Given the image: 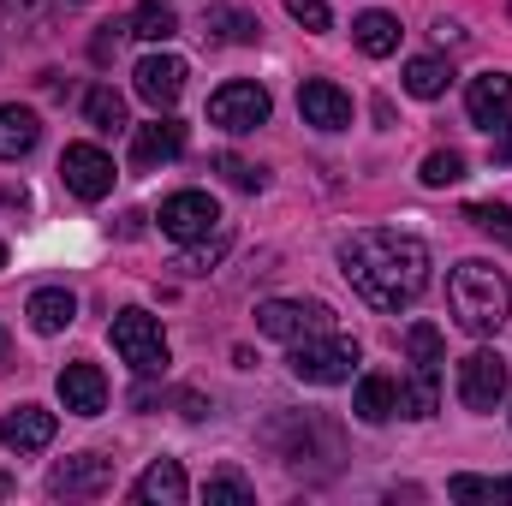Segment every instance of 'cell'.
<instances>
[{
	"label": "cell",
	"mask_w": 512,
	"mask_h": 506,
	"mask_svg": "<svg viewBox=\"0 0 512 506\" xmlns=\"http://www.w3.org/2000/svg\"><path fill=\"white\" fill-rule=\"evenodd\" d=\"M340 274L352 280V292L376 310H405L423 298L429 286V245L393 227H364L340 245Z\"/></svg>",
	"instance_id": "cell-1"
},
{
	"label": "cell",
	"mask_w": 512,
	"mask_h": 506,
	"mask_svg": "<svg viewBox=\"0 0 512 506\" xmlns=\"http://www.w3.org/2000/svg\"><path fill=\"white\" fill-rule=\"evenodd\" d=\"M447 298H453V316H459V328L465 334H477V340H489V334H501L512 316V286L507 274L495 268V262H459L453 268V280H447Z\"/></svg>",
	"instance_id": "cell-2"
},
{
	"label": "cell",
	"mask_w": 512,
	"mask_h": 506,
	"mask_svg": "<svg viewBox=\"0 0 512 506\" xmlns=\"http://www.w3.org/2000/svg\"><path fill=\"white\" fill-rule=\"evenodd\" d=\"M292 376L310 381V387H340L352 381V364H358V340H346L340 328L328 334H310V340H292Z\"/></svg>",
	"instance_id": "cell-3"
},
{
	"label": "cell",
	"mask_w": 512,
	"mask_h": 506,
	"mask_svg": "<svg viewBox=\"0 0 512 506\" xmlns=\"http://www.w3.org/2000/svg\"><path fill=\"white\" fill-rule=\"evenodd\" d=\"M114 352L137 376H161L167 370V334H161V322L149 310H120L114 316Z\"/></svg>",
	"instance_id": "cell-4"
},
{
	"label": "cell",
	"mask_w": 512,
	"mask_h": 506,
	"mask_svg": "<svg viewBox=\"0 0 512 506\" xmlns=\"http://www.w3.org/2000/svg\"><path fill=\"white\" fill-rule=\"evenodd\" d=\"M256 328L268 334V340H310V334H328L334 328V310L322 304V298H268L262 310H256Z\"/></svg>",
	"instance_id": "cell-5"
},
{
	"label": "cell",
	"mask_w": 512,
	"mask_h": 506,
	"mask_svg": "<svg viewBox=\"0 0 512 506\" xmlns=\"http://www.w3.org/2000/svg\"><path fill=\"white\" fill-rule=\"evenodd\" d=\"M161 233L179 245H203L209 233H221V203L209 191H173L161 203Z\"/></svg>",
	"instance_id": "cell-6"
},
{
	"label": "cell",
	"mask_w": 512,
	"mask_h": 506,
	"mask_svg": "<svg viewBox=\"0 0 512 506\" xmlns=\"http://www.w3.org/2000/svg\"><path fill=\"white\" fill-rule=\"evenodd\" d=\"M209 120L221 131H233V137H245V131L268 126V90L262 84H221L215 96H209Z\"/></svg>",
	"instance_id": "cell-7"
},
{
	"label": "cell",
	"mask_w": 512,
	"mask_h": 506,
	"mask_svg": "<svg viewBox=\"0 0 512 506\" xmlns=\"http://www.w3.org/2000/svg\"><path fill=\"white\" fill-rule=\"evenodd\" d=\"M507 358L501 352H471V358H459V399L471 405V411H495L501 399H507Z\"/></svg>",
	"instance_id": "cell-8"
},
{
	"label": "cell",
	"mask_w": 512,
	"mask_h": 506,
	"mask_svg": "<svg viewBox=\"0 0 512 506\" xmlns=\"http://www.w3.org/2000/svg\"><path fill=\"white\" fill-rule=\"evenodd\" d=\"M60 173H66V191L84 197V203H102V197L114 191V161H108L96 143H66Z\"/></svg>",
	"instance_id": "cell-9"
},
{
	"label": "cell",
	"mask_w": 512,
	"mask_h": 506,
	"mask_svg": "<svg viewBox=\"0 0 512 506\" xmlns=\"http://www.w3.org/2000/svg\"><path fill=\"white\" fill-rule=\"evenodd\" d=\"M465 114H471V126H483L489 137H507L512 131V78L507 72H483V78H471V90H465Z\"/></svg>",
	"instance_id": "cell-10"
},
{
	"label": "cell",
	"mask_w": 512,
	"mask_h": 506,
	"mask_svg": "<svg viewBox=\"0 0 512 506\" xmlns=\"http://www.w3.org/2000/svg\"><path fill=\"white\" fill-rule=\"evenodd\" d=\"M108 483H114V459H102V453H78V459H66V465L48 471V495H66V501L102 495Z\"/></svg>",
	"instance_id": "cell-11"
},
{
	"label": "cell",
	"mask_w": 512,
	"mask_h": 506,
	"mask_svg": "<svg viewBox=\"0 0 512 506\" xmlns=\"http://www.w3.org/2000/svg\"><path fill=\"white\" fill-rule=\"evenodd\" d=\"M298 114H304V126H316V131H346L352 126V96L340 84H328V78H310L298 90Z\"/></svg>",
	"instance_id": "cell-12"
},
{
	"label": "cell",
	"mask_w": 512,
	"mask_h": 506,
	"mask_svg": "<svg viewBox=\"0 0 512 506\" xmlns=\"http://www.w3.org/2000/svg\"><path fill=\"white\" fill-rule=\"evenodd\" d=\"M137 96L161 114V108H173L179 96H185V60L179 54H149L143 66H137Z\"/></svg>",
	"instance_id": "cell-13"
},
{
	"label": "cell",
	"mask_w": 512,
	"mask_h": 506,
	"mask_svg": "<svg viewBox=\"0 0 512 506\" xmlns=\"http://www.w3.org/2000/svg\"><path fill=\"white\" fill-rule=\"evenodd\" d=\"M173 155H185V126L179 120H149V126L131 131V167H161V161H173Z\"/></svg>",
	"instance_id": "cell-14"
},
{
	"label": "cell",
	"mask_w": 512,
	"mask_h": 506,
	"mask_svg": "<svg viewBox=\"0 0 512 506\" xmlns=\"http://www.w3.org/2000/svg\"><path fill=\"white\" fill-rule=\"evenodd\" d=\"M60 399H66V411H78V417H102V411H108V376H102L96 364H66V370H60Z\"/></svg>",
	"instance_id": "cell-15"
},
{
	"label": "cell",
	"mask_w": 512,
	"mask_h": 506,
	"mask_svg": "<svg viewBox=\"0 0 512 506\" xmlns=\"http://www.w3.org/2000/svg\"><path fill=\"white\" fill-rule=\"evenodd\" d=\"M0 441H6V453H42V447L54 441V411H42V405H18V411H6Z\"/></svg>",
	"instance_id": "cell-16"
},
{
	"label": "cell",
	"mask_w": 512,
	"mask_h": 506,
	"mask_svg": "<svg viewBox=\"0 0 512 506\" xmlns=\"http://www.w3.org/2000/svg\"><path fill=\"white\" fill-rule=\"evenodd\" d=\"M143 506H179L191 495V483H185V471H179V459H155L143 477H137V489H131Z\"/></svg>",
	"instance_id": "cell-17"
},
{
	"label": "cell",
	"mask_w": 512,
	"mask_h": 506,
	"mask_svg": "<svg viewBox=\"0 0 512 506\" xmlns=\"http://www.w3.org/2000/svg\"><path fill=\"white\" fill-rule=\"evenodd\" d=\"M24 316H30V328H36V334H60V328H72L78 298H72L66 286H42V292H30Z\"/></svg>",
	"instance_id": "cell-18"
},
{
	"label": "cell",
	"mask_w": 512,
	"mask_h": 506,
	"mask_svg": "<svg viewBox=\"0 0 512 506\" xmlns=\"http://www.w3.org/2000/svg\"><path fill=\"white\" fill-rule=\"evenodd\" d=\"M352 411H358V423H387V417H399V381L393 376H364L358 381V393H352Z\"/></svg>",
	"instance_id": "cell-19"
},
{
	"label": "cell",
	"mask_w": 512,
	"mask_h": 506,
	"mask_svg": "<svg viewBox=\"0 0 512 506\" xmlns=\"http://www.w3.org/2000/svg\"><path fill=\"white\" fill-rule=\"evenodd\" d=\"M36 137H42V120H36L30 108H18V102H6V108H0V161L30 155V149H36Z\"/></svg>",
	"instance_id": "cell-20"
},
{
	"label": "cell",
	"mask_w": 512,
	"mask_h": 506,
	"mask_svg": "<svg viewBox=\"0 0 512 506\" xmlns=\"http://www.w3.org/2000/svg\"><path fill=\"white\" fill-rule=\"evenodd\" d=\"M126 36H137V42H173L179 36V12L167 0H137V12L126 18Z\"/></svg>",
	"instance_id": "cell-21"
},
{
	"label": "cell",
	"mask_w": 512,
	"mask_h": 506,
	"mask_svg": "<svg viewBox=\"0 0 512 506\" xmlns=\"http://www.w3.org/2000/svg\"><path fill=\"white\" fill-rule=\"evenodd\" d=\"M352 36H358V48H364L370 60H387V54L399 48V18H393V12H358V18H352Z\"/></svg>",
	"instance_id": "cell-22"
},
{
	"label": "cell",
	"mask_w": 512,
	"mask_h": 506,
	"mask_svg": "<svg viewBox=\"0 0 512 506\" xmlns=\"http://www.w3.org/2000/svg\"><path fill=\"white\" fill-rule=\"evenodd\" d=\"M441 405V370H411V381H399V417H435Z\"/></svg>",
	"instance_id": "cell-23"
},
{
	"label": "cell",
	"mask_w": 512,
	"mask_h": 506,
	"mask_svg": "<svg viewBox=\"0 0 512 506\" xmlns=\"http://www.w3.org/2000/svg\"><path fill=\"white\" fill-rule=\"evenodd\" d=\"M447 84H453V66H447V60H435V54H423V60H411V66H405V90H411L417 102L447 96Z\"/></svg>",
	"instance_id": "cell-24"
},
{
	"label": "cell",
	"mask_w": 512,
	"mask_h": 506,
	"mask_svg": "<svg viewBox=\"0 0 512 506\" xmlns=\"http://www.w3.org/2000/svg\"><path fill=\"white\" fill-rule=\"evenodd\" d=\"M84 120L96 131H120L126 126V96H120L114 84H96V90L84 96Z\"/></svg>",
	"instance_id": "cell-25"
},
{
	"label": "cell",
	"mask_w": 512,
	"mask_h": 506,
	"mask_svg": "<svg viewBox=\"0 0 512 506\" xmlns=\"http://www.w3.org/2000/svg\"><path fill=\"white\" fill-rule=\"evenodd\" d=\"M405 352L417 370H441V328L435 322H411L405 328Z\"/></svg>",
	"instance_id": "cell-26"
},
{
	"label": "cell",
	"mask_w": 512,
	"mask_h": 506,
	"mask_svg": "<svg viewBox=\"0 0 512 506\" xmlns=\"http://www.w3.org/2000/svg\"><path fill=\"white\" fill-rule=\"evenodd\" d=\"M453 501H512V477H453Z\"/></svg>",
	"instance_id": "cell-27"
},
{
	"label": "cell",
	"mask_w": 512,
	"mask_h": 506,
	"mask_svg": "<svg viewBox=\"0 0 512 506\" xmlns=\"http://www.w3.org/2000/svg\"><path fill=\"white\" fill-rule=\"evenodd\" d=\"M465 221H471L477 233L507 239V245H512V209H507V203H471V209H465Z\"/></svg>",
	"instance_id": "cell-28"
},
{
	"label": "cell",
	"mask_w": 512,
	"mask_h": 506,
	"mask_svg": "<svg viewBox=\"0 0 512 506\" xmlns=\"http://www.w3.org/2000/svg\"><path fill=\"white\" fill-rule=\"evenodd\" d=\"M203 495H209V506H251V501H256V489L239 477V471H221V477H209V489H203Z\"/></svg>",
	"instance_id": "cell-29"
},
{
	"label": "cell",
	"mask_w": 512,
	"mask_h": 506,
	"mask_svg": "<svg viewBox=\"0 0 512 506\" xmlns=\"http://www.w3.org/2000/svg\"><path fill=\"white\" fill-rule=\"evenodd\" d=\"M459 179H465V155L435 149V155L423 161V185H459Z\"/></svg>",
	"instance_id": "cell-30"
},
{
	"label": "cell",
	"mask_w": 512,
	"mask_h": 506,
	"mask_svg": "<svg viewBox=\"0 0 512 506\" xmlns=\"http://www.w3.org/2000/svg\"><path fill=\"white\" fill-rule=\"evenodd\" d=\"M209 18H215V36H221V42H251V36H256V18H251V12H233V6H215Z\"/></svg>",
	"instance_id": "cell-31"
},
{
	"label": "cell",
	"mask_w": 512,
	"mask_h": 506,
	"mask_svg": "<svg viewBox=\"0 0 512 506\" xmlns=\"http://www.w3.org/2000/svg\"><path fill=\"white\" fill-rule=\"evenodd\" d=\"M286 12L304 24V30H328L334 24V12H328V0H286Z\"/></svg>",
	"instance_id": "cell-32"
},
{
	"label": "cell",
	"mask_w": 512,
	"mask_h": 506,
	"mask_svg": "<svg viewBox=\"0 0 512 506\" xmlns=\"http://www.w3.org/2000/svg\"><path fill=\"white\" fill-rule=\"evenodd\" d=\"M221 173L239 185V191H262V167H251V161H239V155H221Z\"/></svg>",
	"instance_id": "cell-33"
},
{
	"label": "cell",
	"mask_w": 512,
	"mask_h": 506,
	"mask_svg": "<svg viewBox=\"0 0 512 506\" xmlns=\"http://www.w3.org/2000/svg\"><path fill=\"white\" fill-rule=\"evenodd\" d=\"M6 352H12V334H6V328H0V364H6Z\"/></svg>",
	"instance_id": "cell-34"
},
{
	"label": "cell",
	"mask_w": 512,
	"mask_h": 506,
	"mask_svg": "<svg viewBox=\"0 0 512 506\" xmlns=\"http://www.w3.org/2000/svg\"><path fill=\"white\" fill-rule=\"evenodd\" d=\"M0 268H6V245H0Z\"/></svg>",
	"instance_id": "cell-35"
}]
</instances>
